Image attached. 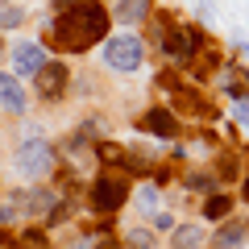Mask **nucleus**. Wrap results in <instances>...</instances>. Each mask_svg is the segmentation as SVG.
<instances>
[{
  "label": "nucleus",
  "mask_w": 249,
  "mask_h": 249,
  "mask_svg": "<svg viewBox=\"0 0 249 249\" xmlns=\"http://www.w3.org/2000/svg\"><path fill=\"white\" fill-rule=\"evenodd\" d=\"M13 67H17V75H37L46 67V50L37 42H17L13 46Z\"/></svg>",
  "instance_id": "423d86ee"
},
{
  "label": "nucleus",
  "mask_w": 249,
  "mask_h": 249,
  "mask_svg": "<svg viewBox=\"0 0 249 249\" xmlns=\"http://www.w3.org/2000/svg\"><path fill=\"white\" fill-rule=\"evenodd\" d=\"M208 241H212V249H241L249 241V229L232 220V224H224V229L216 232V237H208Z\"/></svg>",
  "instance_id": "9b49d317"
},
{
  "label": "nucleus",
  "mask_w": 249,
  "mask_h": 249,
  "mask_svg": "<svg viewBox=\"0 0 249 249\" xmlns=\"http://www.w3.org/2000/svg\"><path fill=\"white\" fill-rule=\"evenodd\" d=\"M129 249H154V232H145V229H129Z\"/></svg>",
  "instance_id": "a211bd4d"
},
{
  "label": "nucleus",
  "mask_w": 249,
  "mask_h": 249,
  "mask_svg": "<svg viewBox=\"0 0 249 249\" xmlns=\"http://www.w3.org/2000/svg\"><path fill=\"white\" fill-rule=\"evenodd\" d=\"M232 116H237V124L249 133V91H232Z\"/></svg>",
  "instance_id": "2eb2a0df"
},
{
  "label": "nucleus",
  "mask_w": 249,
  "mask_h": 249,
  "mask_svg": "<svg viewBox=\"0 0 249 249\" xmlns=\"http://www.w3.org/2000/svg\"><path fill=\"white\" fill-rule=\"evenodd\" d=\"M13 166H17L21 178L37 183V178H46V175L54 170V145L42 142V137H25V142L17 145V158H13Z\"/></svg>",
  "instance_id": "7ed1b4c3"
},
{
  "label": "nucleus",
  "mask_w": 249,
  "mask_h": 249,
  "mask_svg": "<svg viewBox=\"0 0 249 249\" xmlns=\"http://www.w3.org/2000/svg\"><path fill=\"white\" fill-rule=\"evenodd\" d=\"M0 104L9 108V112H25V108H29L25 88L17 83V75H4V71H0Z\"/></svg>",
  "instance_id": "1a4fd4ad"
},
{
  "label": "nucleus",
  "mask_w": 249,
  "mask_h": 249,
  "mask_svg": "<svg viewBox=\"0 0 249 249\" xmlns=\"http://www.w3.org/2000/svg\"><path fill=\"white\" fill-rule=\"evenodd\" d=\"M162 46H166V54L175 62H191L199 50V29L196 25H183V29H170L166 37H162Z\"/></svg>",
  "instance_id": "39448f33"
},
{
  "label": "nucleus",
  "mask_w": 249,
  "mask_h": 249,
  "mask_svg": "<svg viewBox=\"0 0 249 249\" xmlns=\"http://www.w3.org/2000/svg\"><path fill=\"white\" fill-rule=\"evenodd\" d=\"M21 21H25V9H21V4L0 9V29H13V25H21Z\"/></svg>",
  "instance_id": "f3484780"
},
{
  "label": "nucleus",
  "mask_w": 249,
  "mask_h": 249,
  "mask_svg": "<svg viewBox=\"0 0 249 249\" xmlns=\"http://www.w3.org/2000/svg\"><path fill=\"white\" fill-rule=\"evenodd\" d=\"M54 34H58V46H67V50H88L108 37V13L96 0H75L67 9H58Z\"/></svg>",
  "instance_id": "f257e3e1"
},
{
  "label": "nucleus",
  "mask_w": 249,
  "mask_h": 249,
  "mask_svg": "<svg viewBox=\"0 0 249 249\" xmlns=\"http://www.w3.org/2000/svg\"><path fill=\"white\" fill-rule=\"evenodd\" d=\"M142 124H145V129H150L154 137H162V142H170V137L178 133V116L170 112V108H162V104H154L150 112L142 116Z\"/></svg>",
  "instance_id": "0eeeda50"
},
{
  "label": "nucleus",
  "mask_w": 249,
  "mask_h": 249,
  "mask_svg": "<svg viewBox=\"0 0 249 249\" xmlns=\"http://www.w3.org/2000/svg\"><path fill=\"white\" fill-rule=\"evenodd\" d=\"M13 249H50V237H46L42 229H29V232H17V241H13Z\"/></svg>",
  "instance_id": "4468645a"
},
{
  "label": "nucleus",
  "mask_w": 249,
  "mask_h": 249,
  "mask_svg": "<svg viewBox=\"0 0 249 249\" xmlns=\"http://www.w3.org/2000/svg\"><path fill=\"white\" fill-rule=\"evenodd\" d=\"M0 4H4V0H0Z\"/></svg>",
  "instance_id": "4be33fe9"
},
{
  "label": "nucleus",
  "mask_w": 249,
  "mask_h": 249,
  "mask_svg": "<svg viewBox=\"0 0 249 249\" xmlns=\"http://www.w3.org/2000/svg\"><path fill=\"white\" fill-rule=\"evenodd\" d=\"M13 241H17V232H4V229H0V249H13Z\"/></svg>",
  "instance_id": "6ab92c4d"
},
{
  "label": "nucleus",
  "mask_w": 249,
  "mask_h": 249,
  "mask_svg": "<svg viewBox=\"0 0 249 249\" xmlns=\"http://www.w3.org/2000/svg\"><path fill=\"white\" fill-rule=\"evenodd\" d=\"M124 199H129V183H124V178L100 175L96 183H91V208H96V212L112 216V212H121V208H124Z\"/></svg>",
  "instance_id": "20e7f679"
},
{
  "label": "nucleus",
  "mask_w": 249,
  "mask_h": 249,
  "mask_svg": "<svg viewBox=\"0 0 249 249\" xmlns=\"http://www.w3.org/2000/svg\"><path fill=\"white\" fill-rule=\"evenodd\" d=\"M241 199H245V204H249V175L241 178Z\"/></svg>",
  "instance_id": "aec40b11"
},
{
  "label": "nucleus",
  "mask_w": 249,
  "mask_h": 249,
  "mask_svg": "<svg viewBox=\"0 0 249 249\" xmlns=\"http://www.w3.org/2000/svg\"><path fill=\"white\" fill-rule=\"evenodd\" d=\"M229 212H232V199L220 196V191H212V196L204 199V220H224Z\"/></svg>",
  "instance_id": "ddd939ff"
},
{
  "label": "nucleus",
  "mask_w": 249,
  "mask_h": 249,
  "mask_svg": "<svg viewBox=\"0 0 249 249\" xmlns=\"http://www.w3.org/2000/svg\"><path fill=\"white\" fill-rule=\"evenodd\" d=\"M142 58H145L142 37H133V34H108V37H104V62L112 67L116 75L142 71Z\"/></svg>",
  "instance_id": "f03ea898"
},
{
  "label": "nucleus",
  "mask_w": 249,
  "mask_h": 249,
  "mask_svg": "<svg viewBox=\"0 0 249 249\" xmlns=\"http://www.w3.org/2000/svg\"><path fill=\"white\" fill-rule=\"evenodd\" d=\"M170 245H175V249H204V245H208L204 224H178L175 237H170Z\"/></svg>",
  "instance_id": "9d476101"
},
{
  "label": "nucleus",
  "mask_w": 249,
  "mask_h": 249,
  "mask_svg": "<svg viewBox=\"0 0 249 249\" xmlns=\"http://www.w3.org/2000/svg\"><path fill=\"white\" fill-rule=\"evenodd\" d=\"M116 21L121 25H137L142 17H150V0H116Z\"/></svg>",
  "instance_id": "f8f14e48"
},
{
  "label": "nucleus",
  "mask_w": 249,
  "mask_h": 249,
  "mask_svg": "<svg viewBox=\"0 0 249 249\" xmlns=\"http://www.w3.org/2000/svg\"><path fill=\"white\" fill-rule=\"evenodd\" d=\"M245 58H249V46H245Z\"/></svg>",
  "instance_id": "412c9836"
},
{
  "label": "nucleus",
  "mask_w": 249,
  "mask_h": 249,
  "mask_svg": "<svg viewBox=\"0 0 249 249\" xmlns=\"http://www.w3.org/2000/svg\"><path fill=\"white\" fill-rule=\"evenodd\" d=\"M37 91H42L46 100H58L62 91H67V67H62V62H46L42 71H37Z\"/></svg>",
  "instance_id": "6e6552de"
},
{
  "label": "nucleus",
  "mask_w": 249,
  "mask_h": 249,
  "mask_svg": "<svg viewBox=\"0 0 249 249\" xmlns=\"http://www.w3.org/2000/svg\"><path fill=\"white\" fill-rule=\"evenodd\" d=\"M158 187H154V183H142V187H137V208H142V212H154V208H158Z\"/></svg>",
  "instance_id": "dca6fc26"
}]
</instances>
